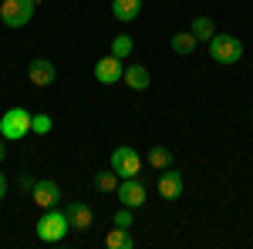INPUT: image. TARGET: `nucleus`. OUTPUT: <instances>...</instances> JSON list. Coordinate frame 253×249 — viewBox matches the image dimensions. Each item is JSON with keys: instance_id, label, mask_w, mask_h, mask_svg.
<instances>
[{"instance_id": "1", "label": "nucleus", "mask_w": 253, "mask_h": 249, "mask_svg": "<svg viewBox=\"0 0 253 249\" xmlns=\"http://www.w3.org/2000/svg\"><path fill=\"white\" fill-rule=\"evenodd\" d=\"M31 125H34V115L27 108H7L3 118H0V138L17 142V138H24V135L31 132Z\"/></svg>"}, {"instance_id": "2", "label": "nucleus", "mask_w": 253, "mask_h": 249, "mask_svg": "<svg viewBox=\"0 0 253 249\" xmlns=\"http://www.w3.org/2000/svg\"><path fill=\"white\" fill-rule=\"evenodd\" d=\"M68 229H71V222L58 209H44V215L38 219V239L41 243H61Z\"/></svg>"}, {"instance_id": "3", "label": "nucleus", "mask_w": 253, "mask_h": 249, "mask_svg": "<svg viewBox=\"0 0 253 249\" xmlns=\"http://www.w3.org/2000/svg\"><path fill=\"white\" fill-rule=\"evenodd\" d=\"M210 58L216 64H236V61L243 58V40L233 37V34H216L210 40Z\"/></svg>"}, {"instance_id": "4", "label": "nucleus", "mask_w": 253, "mask_h": 249, "mask_svg": "<svg viewBox=\"0 0 253 249\" xmlns=\"http://www.w3.org/2000/svg\"><path fill=\"white\" fill-rule=\"evenodd\" d=\"M34 7H38V0H3L0 3V20L7 27H24L34 17Z\"/></svg>"}, {"instance_id": "5", "label": "nucleus", "mask_w": 253, "mask_h": 249, "mask_svg": "<svg viewBox=\"0 0 253 249\" xmlns=\"http://www.w3.org/2000/svg\"><path fill=\"white\" fill-rule=\"evenodd\" d=\"M112 169L118 172V178H135L142 172V155L132 145H118L112 152Z\"/></svg>"}, {"instance_id": "6", "label": "nucleus", "mask_w": 253, "mask_h": 249, "mask_svg": "<svg viewBox=\"0 0 253 249\" xmlns=\"http://www.w3.org/2000/svg\"><path fill=\"white\" fill-rule=\"evenodd\" d=\"M118 202L128 206V209L145 206V185H142L138 178H122V182H118Z\"/></svg>"}, {"instance_id": "7", "label": "nucleus", "mask_w": 253, "mask_h": 249, "mask_svg": "<svg viewBox=\"0 0 253 249\" xmlns=\"http://www.w3.org/2000/svg\"><path fill=\"white\" fill-rule=\"evenodd\" d=\"M31 199H34V206L38 209H54L61 199V189L58 182H51V178H44V182H34V189H31Z\"/></svg>"}, {"instance_id": "8", "label": "nucleus", "mask_w": 253, "mask_h": 249, "mask_svg": "<svg viewBox=\"0 0 253 249\" xmlns=\"http://www.w3.org/2000/svg\"><path fill=\"white\" fill-rule=\"evenodd\" d=\"M122 74H125V68H122V61H118L115 54H108V58H101L95 64V81L98 84H118Z\"/></svg>"}, {"instance_id": "9", "label": "nucleus", "mask_w": 253, "mask_h": 249, "mask_svg": "<svg viewBox=\"0 0 253 249\" xmlns=\"http://www.w3.org/2000/svg\"><path fill=\"white\" fill-rule=\"evenodd\" d=\"M27 77H31V84L47 88V84H54V81H58V68H54L51 61L38 58V61H31V64H27Z\"/></svg>"}, {"instance_id": "10", "label": "nucleus", "mask_w": 253, "mask_h": 249, "mask_svg": "<svg viewBox=\"0 0 253 249\" xmlns=\"http://www.w3.org/2000/svg\"><path fill=\"white\" fill-rule=\"evenodd\" d=\"M64 215H68L71 229H78V232L91 229V222H95V212H91V206H84V202H68Z\"/></svg>"}, {"instance_id": "11", "label": "nucleus", "mask_w": 253, "mask_h": 249, "mask_svg": "<svg viewBox=\"0 0 253 249\" xmlns=\"http://www.w3.org/2000/svg\"><path fill=\"white\" fill-rule=\"evenodd\" d=\"M159 195H162V199H169V202H175V199L182 195V175L175 172L172 165H169V169H162V175H159Z\"/></svg>"}, {"instance_id": "12", "label": "nucleus", "mask_w": 253, "mask_h": 249, "mask_svg": "<svg viewBox=\"0 0 253 249\" xmlns=\"http://www.w3.org/2000/svg\"><path fill=\"white\" fill-rule=\"evenodd\" d=\"M122 81H125L132 91H145V88L152 84V74L145 71V64H128L125 74H122Z\"/></svg>"}, {"instance_id": "13", "label": "nucleus", "mask_w": 253, "mask_h": 249, "mask_svg": "<svg viewBox=\"0 0 253 249\" xmlns=\"http://www.w3.org/2000/svg\"><path fill=\"white\" fill-rule=\"evenodd\" d=\"M112 14H115V20H135L138 14H142V0H112Z\"/></svg>"}, {"instance_id": "14", "label": "nucleus", "mask_w": 253, "mask_h": 249, "mask_svg": "<svg viewBox=\"0 0 253 249\" xmlns=\"http://www.w3.org/2000/svg\"><path fill=\"white\" fill-rule=\"evenodd\" d=\"M196 44H199V40H196L193 31H179V34H172V51H175V54H182V58L193 54Z\"/></svg>"}, {"instance_id": "15", "label": "nucleus", "mask_w": 253, "mask_h": 249, "mask_svg": "<svg viewBox=\"0 0 253 249\" xmlns=\"http://www.w3.org/2000/svg\"><path fill=\"white\" fill-rule=\"evenodd\" d=\"M105 246H112V249H132V246H135V239L128 236V229L115 226V229L105 236Z\"/></svg>"}, {"instance_id": "16", "label": "nucleus", "mask_w": 253, "mask_h": 249, "mask_svg": "<svg viewBox=\"0 0 253 249\" xmlns=\"http://www.w3.org/2000/svg\"><path fill=\"white\" fill-rule=\"evenodd\" d=\"M196 34V40H213L216 37V24L210 17H193V27H189Z\"/></svg>"}, {"instance_id": "17", "label": "nucleus", "mask_w": 253, "mask_h": 249, "mask_svg": "<svg viewBox=\"0 0 253 249\" xmlns=\"http://www.w3.org/2000/svg\"><path fill=\"white\" fill-rule=\"evenodd\" d=\"M132 51H135V40L128 37V34H118V37L112 40V54H115L118 61H125L128 54H132Z\"/></svg>"}, {"instance_id": "18", "label": "nucleus", "mask_w": 253, "mask_h": 249, "mask_svg": "<svg viewBox=\"0 0 253 249\" xmlns=\"http://www.w3.org/2000/svg\"><path fill=\"white\" fill-rule=\"evenodd\" d=\"M149 165L152 169H169L172 165V155H169V148H162V145H156V148H149Z\"/></svg>"}, {"instance_id": "19", "label": "nucleus", "mask_w": 253, "mask_h": 249, "mask_svg": "<svg viewBox=\"0 0 253 249\" xmlns=\"http://www.w3.org/2000/svg\"><path fill=\"white\" fill-rule=\"evenodd\" d=\"M95 189L98 192H115L118 189V172L112 169V172H98L95 175Z\"/></svg>"}, {"instance_id": "20", "label": "nucleus", "mask_w": 253, "mask_h": 249, "mask_svg": "<svg viewBox=\"0 0 253 249\" xmlns=\"http://www.w3.org/2000/svg\"><path fill=\"white\" fill-rule=\"evenodd\" d=\"M51 128H54V125H51V118H47V115H34V125H31V132H38V135H47Z\"/></svg>"}, {"instance_id": "21", "label": "nucleus", "mask_w": 253, "mask_h": 249, "mask_svg": "<svg viewBox=\"0 0 253 249\" xmlns=\"http://www.w3.org/2000/svg\"><path fill=\"white\" fill-rule=\"evenodd\" d=\"M115 226H122V229L132 226V209H128V206H122V209L115 212Z\"/></svg>"}, {"instance_id": "22", "label": "nucleus", "mask_w": 253, "mask_h": 249, "mask_svg": "<svg viewBox=\"0 0 253 249\" xmlns=\"http://www.w3.org/2000/svg\"><path fill=\"white\" fill-rule=\"evenodd\" d=\"M0 199H7V178H3V172H0Z\"/></svg>"}, {"instance_id": "23", "label": "nucleus", "mask_w": 253, "mask_h": 249, "mask_svg": "<svg viewBox=\"0 0 253 249\" xmlns=\"http://www.w3.org/2000/svg\"><path fill=\"white\" fill-rule=\"evenodd\" d=\"M3 155H7V145H3V138H0V162H3Z\"/></svg>"}]
</instances>
